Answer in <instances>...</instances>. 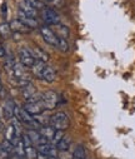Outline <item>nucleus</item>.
<instances>
[{
    "mask_svg": "<svg viewBox=\"0 0 135 159\" xmlns=\"http://www.w3.org/2000/svg\"><path fill=\"white\" fill-rule=\"evenodd\" d=\"M10 159H25V158H23V157H19V155H16V154H13V155L10 157Z\"/></svg>",
    "mask_w": 135,
    "mask_h": 159,
    "instance_id": "obj_33",
    "label": "nucleus"
},
{
    "mask_svg": "<svg viewBox=\"0 0 135 159\" xmlns=\"http://www.w3.org/2000/svg\"><path fill=\"white\" fill-rule=\"evenodd\" d=\"M10 28H11V31L14 34H29L31 31V29L29 26H26L24 23H21L19 19H14L11 20L10 23Z\"/></svg>",
    "mask_w": 135,
    "mask_h": 159,
    "instance_id": "obj_7",
    "label": "nucleus"
},
{
    "mask_svg": "<svg viewBox=\"0 0 135 159\" xmlns=\"http://www.w3.org/2000/svg\"><path fill=\"white\" fill-rule=\"evenodd\" d=\"M64 4H65V0H49V2H48L49 8H53V9L63 8Z\"/></svg>",
    "mask_w": 135,
    "mask_h": 159,
    "instance_id": "obj_26",
    "label": "nucleus"
},
{
    "mask_svg": "<svg viewBox=\"0 0 135 159\" xmlns=\"http://www.w3.org/2000/svg\"><path fill=\"white\" fill-rule=\"evenodd\" d=\"M55 78H56V73H55L54 68L47 64V66H45V69L43 71L41 80L45 82V83H54L55 82Z\"/></svg>",
    "mask_w": 135,
    "mask_h": 159,
    "instance_id": "obj_11",
    "label": "nucleus"
},
{
    "mask_svg": "<svg viewBox=\"0 0 135 159\" xmlns=\"http://www.w3.org/2000/svg\"><path fill=\"white\" fill-rule=\"evenodd\" d=\"M2 145H3V148L10 154V155H13L14 154V152H15V147H14V144L13 143H10V142H8L7 139H4L3 142H2Z\"/></svg>",
    "mask_w": 135,
    "mask_h": 159,
    "instance_id": "obj_25",
    "label": "nucleus"
},
{
    "mask_svg": "<svg viewBox=\"0 0 135 159\" xmlns=\"http://www.w3.org/2000/svg\"><path fill=\"white\" fill-rule=\"evenodd\" d=\"M71 138L70 137H68V135H64L63 137V139L55 145L56 147V149H58V152H60V153H66V152H69V149L71 148Z\"/></svg>",
    "mask_w": 135,
    "mask_h": 159,
    "instance_id": "obj_14",
    "label": "nucleus"
},
{
    "mask_svg": "<svg viewBox=\"0 0 135 159\" xmlns=\"http://www.w3.org/2000/svg\"><path fill=\"white\" fill-rule=\"evenodd\" d=\"M49 159H59V157H49Z\"/></svg>",
    "mask_w": 135,
    "mask_h": 159,
    "instance_id": "obj_36",
    "label": "nucleus"
},
{
    "mask_svg": "<svg viewBox=\"0 0 135 159\" xmlns=\"http://www.w3.org/2000/svg\"><path fill=\"white\" fill-rule=\"evenodd\" d=\"M7 11H8V9H7V4L4 3V4L2 5V13L4 14V16H5V14H7Z\"/></svg>",
    "mask_w": 135,
    "mask_h": 159,
    "instance_id": "obj_32",
    "label": "nucleus"
},
{
    "mask_svg": "<svg viewBox=\"0 0 135 159\" xmlns=\"http://www.w3.org/2000/svg\"><path fill=\"white\" fill-rule=\"evenodd\" d=\"M36 159H49V157H48V155H45V154H41V153H38Z\"/></svg>",
    "mask_w": 135,
    "mask_h": 159,
    "instance_id": "obj_30",
    "label": "nucleus"
},
{
    "mask_svg": "<svg viewBox=\"0 0 135 159\" xmlns=\"http://www.w3.org/2000/svg\"><path fill=\"white\" fill-rule=\"evenodd\" d=\"M39 30H40V34H41V36L44 39V42L47 43L48 45L54 47V48L58 47V36L55 35V33L49 26L43 25V26H40Z\"/></svg>",
    "mask_w": 135,
    "mask_h": 159,
    "instance_id": "obj_4",
    "label": "nucleus"
},
{
    "mask_svg": "<svg viewBox=\"0 0 135 159\" xmlns=\"http://www.w3.org/2000/svg\"><path fill=\"white\" fill-rule=\"evenodd\" d=\"M71 159H86V152L83 144H76L73 153H71Z\"/></svg>",
    "mask_w": 135,
    "mask_h": 159,
    "instance_id": "obj_19",
    "label": "nucleus"
},
{
    "mask_svg": "<svg viewBox=\"0 0 135 159\" xmlns=\"http://www.w3.org/2000/svg\"><path fill=\"white\" fill-rule=\"evenodd\" d=\"M11 35H13V31H11L10 24L7 21H3L0 24V36L3 39H9Z\"/></svg>",
    "mask_w": 135,
    "mask_h": 159,
    "instance_id": "obj_20",
    "label": "nucleus"
},
{
    "mask_svg": "<svg viewBox=\"0 0 135 159\" xmlns=\"http://www.w3.org/2000/svg\"><path fill=\"white\" fill-rule=\"evenodd\" d=\"M49 125L55 130L65 132L70 127V118L64 111H56L49 116Z\"/></svg>",
    "mask_w": 135,
    "mask_h": 159,
    "instance_id": "obj_1",
    "label": "nucleus"
},
{
    "mask_svg": "<svg viewBox=\"0 0 135 159\" xmlns=\"http://www.w3.org/2000/svg\"><path fill=\"white\" fill-rule=\"evenodd\" d=\"M15 102L13 99H7L5 104L3 107V116L7 119L8 122H10L14 118V108H15Z\"/></svg>",
    "mask_w": 135,
    "mask_h": 159,
    "instance_id": "obj_8",
    "label": "nucleus"
},
{
    "mask_svg": "<svg viewBox=\"0 0 135 159\" xmlns=\"http://www.w3.org/2000/svg\"><path fill=\"white\" fill-rule=\"evenodd\" d=\"M41 102L45 107V110H53L59 103V95L53 90H47L41 93Z\"/></svg>",
    "mask_w": 135,
    "mask_h": 159,
    "instance_id": "obj_2",
    "label": "nucleus"
},
{
    "mask_svg": "<svg viewBox=\"0 0 135 159\" xmlns=\"http://www.w3.org/2000/svg\"><path fill=\"white\" fill-rule=\"evenodd\" d=\"M19 10H21L26 16H29V18H34V19H36V16H38V10H35L34 8H31L30 5H28L25 2H23V3H20V5H19Z\"/></svg>",
    "mask_w": 135,
    "mask_h": 159,
    "instance_id": "obj_18",
    "label": "nucleus"
},
{
    "mask_svg": "<svg viewBox=\"0 0 135 159\" xmlns=\"http://www.w3.org/2000/svg\"><path fill=\"white\" fill-rule=\"evenodd\" d=\"M53 31L55 33V35H56L58 38H63V39H68V38H69V34H70L69 28H68L66 25H63V24H56V25H54V30H53Z\"/></svg>",
    "mask_w": 135,
    "mask_h": 159,
    "instance_id": "obj_16",
    "label": "nucleus"
},
{
    "mask_svg": "<svg viewBox=\"0 0 135 159\" xmlns=\"http://www.w3.org/2000/svg\"><path fill=\"white\" fill-rule=\"evenodd\" d=\"M30 52H31L33 57L35 58V60L48 63L49 59H50V55H49L47 52H45V50H43L41 48H39V47H33V48L30 49Z\"/></svg>",
    "mask_w": 135,
    "mask_h": 159,
    "instance_id": "obj_10",
    "label": "nucleus"
},
{
    "mask_svg": "<svg viewBox=\"0 0 135 159\" xmlns=\"http://www.w3.org/2000/svg\"><path fill=\"white\" fill-rule=\"evenodd\" d=\"M65 134H64V132H61V130H55V133H54V137H53V139H52V144L53 145H56L61 139H63V137H64Z\"/></svg>",
    "mask_w": 135,
    "mask_h": 159,
    "instance_id": "obj_27",
    "label": "nucleus"
},
{
    "mask_svg": "<svg viewBox=\"0 0 135 159\" xmlns=\"http://www.w3.org/2000/svg\"><path fill=\"white\" fill-rule=\"evenodd\" d=\"M4 129H5V127H4V122H3L2 116H0V133H3V132H4Z\"/></svg>",
    "mask_w": 135,
    "mask_h": 159,
    "instance_id": "obj_31",
    "label": "nucleus"
},
{
    "mask_svg": "<svg viewBox=\"0 0 135 159\" xmlns=\"http://www.w3.org/2000/svg\"><path fill=\"white\" fill-rule=\"evenodd\" d=\"M38 150L35 145H29L25 147V159H36Z\"/></svg>",
    "mask_w": 135,
    "mask_h": 159,
    "instance_id": "obj_22",
    "label": "nucleus"
},
{
    "mask_svg": "<svg viewBox=\"0 0 135 159\" xmlns=\"http://www.w3.org/2000/svg\"><path fill=\"white\" fill-rule=\"evenodd\" d=\"M39 2H41L43 4H45V5H47V4H48V2H49V0H39Z\"/></svg>",
    "mask_w": 135,
    "mask_h": 159,
    "instance_id": "obj_34",
    "label": "nucleus"
},
{
    "mask_svg": "<svg viewBox=\"0 0 135 159\" xmlns=\"http://www.w3.org/2000/svg\"><path fill=\"white\" fill-rule=\"evenodd\" d=\"M45 66H47V63H44V61H39V60H35L34 65L30 68V69H31L33 75H34L36 79H39V80H41L43 71H44Z\"/></svg>",
    "mask_w": 135,
    "mask_h": 159,
    "instance_id": "obj_13",
    "label": "nucleus"
},
{
    "mask_svg": "<svg viewBox=\"0 0 135 159\" xmlns=\"http://www.w3.org/2000/svg\"><path fill=\"white\" fill-rule=\"evenodd\" d=\"M18 19H19L21 23H24L26 26H29L31 30L39 26V24H38V20H36V19L26 16V15H25V14H24L21 10H18Z\"/></svg>",
    "mask_w": 135,
    "mask_h": 159,
    "instance_id": "obj_12",
    "label": "nucleus"
},
{
    "mask_svg": "<svg viewBox=\"0 0 135 159\" xmlns=\"http://www.w3.org/2000/svg\"><path fill=\"white\" fill-rule=\"evenodd\" d=\"M38 132L41 134V137H44L45 139H47V140L50 143L52 139H53V137H54L55 129H54L53 127H50V125H41V127L38 129Z\"/></svg>",
    "mask_w": 135,
    "mask_h": 159,
    "instance_id": "obj_15",
    "label": "nucleus"
},
{
    "mask_svg": "<svg viewBox=\"0 0 135 159\" xmlns=\"http://www.w3.org/2000/svg\"><path fill=\"white\" fill-rule=\"evenodd\" d=\"M60 52L63 53H68L70 47H69V42L68 39H63V38H58V47H56Z\"/></svg>",
    "mask_w": 135,
    "mask_h": 159,
    "instance_id": "obj_23",
    "label": "nucleus"
},
{
    "mask_svg": "<svg viewBox=\"0 0 135 159\" xmlns=\"http://www.w3.org/2000/svg\"><path fill=\"white\" fill-rule=\"evenodd\" d=\"M23 108L31 115V116H36V115H40L45 111V107L43 104L41 100L39 102H25Z\"/></svg>",
    "mask_w": 135,
    "mask_h": 159,
    "instance_id": "obj_6",
    "label": "nucleus"
},
{
    "mask_svg": "<svg viewBox=\"0 0 135 159\" xmlns=\"http://www.w3.org/2000/svg\"><path fill=\"white\" fill-rule=\"evenodd\" d=\"M10 154L3 148V145H2V143H0V159H10Z\"/></svg>",
    "mask_w": 135,
    "mask_h": 159,
    "instance_id": "obj_28",
    "label": "nucleus"
},
{
    "mask_svg": "<svg viewBox=\"0 0 135 159\" xmlns=\"http://www.w3.org/2000/svg\"><path fill=\"white\" fill-rule=\"evenodd\" d=\"M7 57V50L5 47L3 45V43H0V59H4Z\"/></svg>",
    "mask_w": 135,
    "mask_h": 159,
    "instance_id": "obj_29",
    "label": "nucleus"
},
{
    "mask_svg": "<svg viewBox=\"0 0 135 159\" xmlns=\"http://www.w3.org/2000/svg\"><path fill=\"white\" fill-rule=\"evenodd\" d=\"M18 57H19V63L23 64L25 68H31L34 65V63H35V58L33 57L30 49H28L25 47L19 49Z\"/></svg>",
    "mask_w": 135,
    "mask_h": 159,
    "instance_id": "obj_5",
    "label": "nucleus"
},
{
    "mask_svg": "<svg viewBox=\"0 0 135 159\" xmlns=\"http://www.w3.org/2000/svg\"><path fill=\"white\" fill-rule=\"evenodd\" d=\"M36 93H38L36 92V88H35V85L33 83H30V84H28V85H25V87L21 88V95L25 99V102L29 100L31 97H34Z\"/></svg>",
    "mask_w": 135,
    "mask_h": 159,
    "instance_id": "obj_17",
    "label": "nucleus"
},
{
    "mask_svg": "<svg viewBox=\"0 0 135 159\" xmlns=\"http://www.w3.org/2000/svg\"><path fill=\"white\" fill-rule=\"evenodd\" d=\"M25 133L28 134V137L30 138L31 143H33L35 147H38V145H40V144H44V143H48V140L45 139L44 137H41V134H40L36 129H29V130H26Z\"/></svg>",
    "mask_w": 135,
    "mask_h": 159,
    "instance_id": "obj_9",
    "label": "nucleus"
},
{
    "mask_svg": "<svg viewBox=\"0 0 135 159\" xmlns=\"http://www.w3.org/2000/svg\"><path fill=\"white\" fill-rule=\"evenodd\" d=\"M41 18H43V21L47 24V26H54L56 24H60V16L59 14L53 9V8H49V7H45L43 10H41Z\"/></svg>",
    "mask_w": 135,
    "mask_h": 159,
    "instance_id": "obj_3",
    "label": "nucleus"
},
{
    "mask_svg": "<svg viewBox=\"0 0 135 159\" xmlns=\"http://www.w3.org/2000/svg\"><path fill=\"white\" fill-rule=\"evenodd\" d=\"M24 2L28 4V5H30L31 8H34L35 10H43L44 8H45V4H43L41 2H39V0H24Z\"/></svg>",
    "mask_w": 135,
    "mask_h": 159,
    "instance_id": "obj_24",
    "label": "nucleus"
},
{
    "mask_svg": "<svg viewBox=\"0 0 135 159\" xmlns=\"http://www.w3.org/2000/svg\"><path fill=\"white\" fill-rule=\"evenodd\" d=\"M2 89H3V83H2V79H0V92H2Z\"/></svg>",
    "mask_w": 135,
    "mask_h": 159,
    "instance_id": "obj_35",
    "label": "nucleus"
},
{
    "mask_svg": "<svg viewBox=\"0 0 135 159\" xmlns=\"http://www.w3.org/2000/svg\"><path fill=\"white\" fill-rule=\"evenodd\" d=\"M4 59H5V61H4V69L9 74L13 70V68H14V65H15L16 61L14 59V55H11V54H7V57Z\"/></svg>",
    "mask_w": 135,
    "mask_h": 159,
    "instance_id": "obj_21",
    "label": "nucleus"
}]
</instances>
